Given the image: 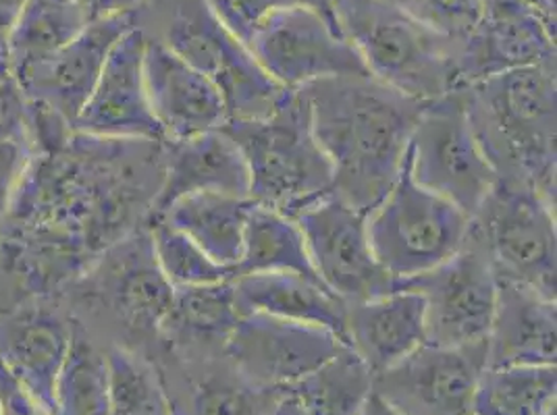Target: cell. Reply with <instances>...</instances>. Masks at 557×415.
I'll return each instance as SVG.
<instances>
[{"mask_svg":"<svg viewBox=\"0 0 557 415\" xmlns=\"http://www.w3.org/2000/svg\"><path fill=\"white\" fill-rule=\"evenodd\" d=\"M90 24L73 0H25L15 24L4 34L11 81L45 63Z\"/></svg>","mask_w":557,"mask_h":415,"instance_id":"obj_26","label":"cell"},{"mask_svg":"<svg viewBox=\"0 0 557 415\" xmlns=\"http://www.w3.org/2000/svg\"><path fill=\"white\" fill-rule=\"evenodd\" d=\"M157 40L219 88L227 121L269 116L287 93L256 63L248 47L221 24L209 0H173L163 36Z\"/></svg>","mask_w":557,"mask_h":415,"instance_id":"obj_7","label":"cell"},{"mask_svg":"<svg viewBox=\"0 0 557 415\" xmlns=\"http://www.w3.org/2000/svg\"><path fill=\"white\" fill-rule=\"evenodd\" d=\"M485 368L487 341L422 343L392 368L372 376V391L401 415H466Z\"/></svg>","mask_w":557,"mask_h":415,"instance_id":"obj_13","label":"cell"},{"mask_svg":"<svg viewBox=\"0 0 557 415\" xmlns=\"http://www.w3.org/2000/svg\"><path fill=\"white\" fill-rule=\"evenodd\" d=\"M412 179L470 218L499 181L472 131L462 88L426 102L406 152Z\"/></svg>","mask_w":557,"mask_h":415,"instance_id":"obj_9","label":"cell"},{"mask_svg":"<svg viewBox=\"0 0 557 415\" xmlns=\"http://www.w3.org/2000/svg\"><path fill=\"white\" fill-rule=\"evenodd\" d=\"M146 227L157 264L173 289L235 278L232 268L216 264L187 235L169 225L164 218H150Z\"/></svg>","mask_w":557,"mask_h":415,"instance_id":"obj_33","label":"cell"},{"mask_svg":"<svg viewBox=\"0 0 557 415\" xmlns=\"http://www.w3.org/2000/svg\"><path fill=\"white\" fill-rule=\"evenodd\" d=\"M557 360V305L527 285L499 280L487 335V368L549 366Z\"/></svg>","mask_w":557,"mask_h":415,"instance_id":"obj_20","label":"cell"},{"mask_svg":"<svg viewBox=\"0 0 557 415\" xmlns=\"http://www.w3.org/2000/svg\"><path fill=\"white\" fill-rule=\"evenodd\" d=\"M202 191L250 198L248 166L223 127L196 138L164 143L163 184L150 218L161 216L180 198Z\"/></svg>","mask_w":557,"mask_h":415,"instance_id":"obj_23","label":"cell"},{"mask_svg":"<svg viewBox=\"0 0 557 415\" xmlns=\"http://www.w3.org/2000/svg\"><path fill=\"white\" fill-rule=\"evenodd\" d=\"M269 415H310V412L306 410V405L300 401L298 394L285 391V394L278 399L275 410Z\"/></svg>","mask_w":557,"mask_h":415,"instance_id":"obj_40","label":"cell"},{"mask_svg":"<svg viewBox=\"0 0 557 415\" xmlns=\"http://www.w3.org/2000/svg\"><path fill=\"white\" fill-rule=\"evenodd\" d=\"M11 84L9 75V61H7V45H4V34L0 32V90Z\"/></svg>","mask_w":557,"mask_h":415,"instance_id":"obj_44","label":"cell"},{"mask_svg":"<svg viewBox=\"0 0 557 415\" xmlns=\"http://www.w3.org/2000/svg\"><path fill=\"white\" fill-rule=\"evenodd\" d=\"M0 415H50L47 407L0 364Z\"/></svg>","mask_w":557,"mask_h":415,"instance_id":"obj_38","label":"cell"},{"mask_svg":"<svg viewBox=\"0 0 557 415\" xmlns=\"http://www.w3.org/2000/svg\"><path fill=\"white\" fill-rule=\"evenodd\" d=\"M543 63H556V32L533 7L527 0H481L479 25L460 48V88L502 71Z\"/></svg>","mask_w":557,"mask_h":415,"instance_id":"obj_17","label":"cell"},{"mask_svg":"<svg viewBox=\"0 0 557 415\" xmlns=\"http://www.w3.org/2000/svg\"><path fill=\"white\" fill-rule=\"evenodd\" d=\"M470 225L472 218L460 208L412 179L406 159L395 184L367 221L372 254L397 285L456 254L468 239Z\"/></svg>","mask_w":557,"mask_h":415,"instance_id":"obj_6","label":"cell"},{"mask_svg":"<svg viewBox=\"0 0 557 415\" xmlns=\"http://www.w3.org/2000/svg\"><path fill=\"white\" fill-rule=\"evenodd\" d=\"M545 25L556 32V0H527Z\"/></svg>","mask_w":557,"mask_h":415,"instance_id":"obj_43","label":"cell"},{"mask_svg":"<svg viewBox=\"0 0 557 415\" xmlns=\"http://www.w3.org/2000/svg\"><path fill=\"white\" fill-rule=\"evenodd\" d=\"M258 273H292L319 280L298 223L273 208L255 204L246 221L235 277Z\"/></svg>","mask_w":557,"mask_h":415,"instance_id":"obj_28","label":"cell"},{"mask_svg":"<svg viewBox=\"0 0 557 415\" xmlns=\"http://www.w3.org/2000/svg\"><path fill=\"white\" fill-rule=\"evenodd\" d=\"M136 13L98 20L86 25L70 45L57 50L15 84L27 106L57 116L73 129L116 40L129 32Z\"/></svg>","mask_w":557,"mask_h":415,"instance_id":"obj_15","label":"cell"},{"mask_svg":"<svg viewBox=\"0 0 557 415\" xmlns=\"http://www.w3.org/2000/svg\"><path fill=\"white\" fill-rule=\"evenodd\" d=\"M472 131L502 181L556 204V63L502 71L462 88Z\"/></svg>","mask_w":557,"mask_h":415,"instance_id":"obj_3","label":"cell"},{"mask_svg":"<svg viewBox=\"0 0 557 415\" xmlns=\"http://www.w3.org/2000/svg\"><path fill=\"white\" fill-rule=\"evenodd\" d=\"M32 154L24 100L11 81L0 90V227Z\"/></svg>","mask_w":557,"mask_h":415,"instance_id":"obj_35","label":"cell"},{"mask_svg":"<svg viewBox=\"0 0 557 415\" xmlns=\"http://www.w3.org/2000/svg\"><path fill=\"white\" fill-rule=\"evenodd\" d=\"M418 24L465 42L481 20V0H387Z\"/></svg>","mask_w":557,"mask_h":415,"instance_id":"obj_36","label":"cell"},{"mask_svg":"<svg viewBox=\"0 0 557 415\" xmlns=\"http://www.w3.org/2000/svg\"><path fill=\"white\" fill-rule=\"evenodd\" d=\"M426 343L424 301L417 291L397 287L372 300L346 303V345L371 369L392 368Z\"/></svg>","mask_w":557,"mask_h":415,"instance_id":"obj_22","label":"cell"},{"mask_svg":"<svg viewBox=\"0 0 557 415\" xmlns=\"http://www.w3.org/2000/svg\"><path fill=\"white\" fill-rule=\"evenodd\" d=\"M557 368L504 366L485 368L472 394L474 415H556Z\"/></svg>","mask_w":557,"mask_h":415,"instance_id":"obj_29","label":"cell"},{"mask_svg":"<svg viewBox=\"0 0 557 415\" xmlns=\"http://www.w3.org/2000/svg\"><path fill=\"white\" fill-rule=\"evenodd\" d=\"M84 277L92 278L94 291L119 323L139 335H161L175 289L157 264L148 227L107 250Z\"/></svg>","mask_w":557,"mask_h":415,"instance_id":"obj_18","label":"cell"},{"mask_svg":"<svg viewBox=\"0 0 557 415\" xmlns=\"http://www.w3.org/2000/svg\"><path fill=\"white\" fill-rule=\"evenodd\" d=\"M242 312L232 280L175 289L173 305L163 324L166 335L180 349H225Z\"/></svg>","mask_w":557,"mask_h":415,"instance_id":"obj_27","label":"cell"},{"mask_svg":"<svg viewBox=\"0 0 557 415\" xmlns=\"http://www.w3.org/2000/svg\"><path fill=\"white\" fill-rule=\"evenodd\" d=\"M144 79L152 115L163 129L164 143L196 138L227 123L225 100L209 77L187 65L161 40L148 36Z\"/></svg>","mask_w":557,"mask_h":415,"instance_id":"obj_19","label":"cell"},{"mask_svg":"<svg viewBox=\"0 0 557 415\" xmlns=\"http://www.w3.org/2000/svg\"><path fill=\"white\" fill-rule=\"evenodd\" d=\"M294 221L302 231L317 277L339 300H372L397 289V282L372 254L369 212L349 206L331 193Z\"/></svg>","mask_w":557,"mask_h":415,"instance_id":"obj_12","label":"cell"},{"mask_svg":"<svg viewBox=\"0 0 557 415\" xmlns=\"http://www.w3.org/2000/svg\"><path fill=\"white\" fill-rule=\"evenodd\" d=\"M424 301L426 343L472 345L487 341L497 300V277L476 232L433 271L399 282Z\"/></svg>","mask_w":557,"mask_h":415,"instance_id":"obj_11","label":"cell"},{"mask_svg":"<svg viewBox=\"0 0 557 415\" xmlns=\"http://www.w3.org/2000/svg\"><path fill=\"white\" fill-rule=\"evenodd\" d=\"M164 143L71 131L36 148L0 227L13 275L47 295L148 225L163 184Z\"/></svg>","mask_w":557,"mask_h":415,"instance_id":"obj_1","label":"cell"},{"mask_svg":"<svg viewBox=\"0 0 557 415\" xmlns=\"http://www.w3.org/2000/svg\"><path fill=\"white\" fill-rule=\"evenodd\" d=\"M109 415H175L154 368L125 347L107 353Z\"/></svg>","mask_w":557,"mask_h":415,"instance_id":"obj_32","label":"cell"},{"mask_svg":"<svg viewBox=\"0 0 557 415\" xmlns=\"http://www.w3.org/2000/svg\"><path fill=\"white\" fill-rule=\"evenodd\" d=\"M144 50L146 32L138 25L116 40L73 131L92 138L164 143L146 92Z\"/></svg>","mask_w":557,"mask_h":415,"instance_id":"obj_16","label":"cell"},{"mask_svg":"<svg viewBox=\"0 0 557 415\" xmlns=\"http://www.w3.org/2000/svg\"><path fill=\"white\" fill-rule=\"evenodd\" d=\"M84 15L88 17V22H98V20H109L116 15H127V13H136L141 0H73Z\"/></svg>","mask_w":557,"mask_h":415,"instance_id":"obj_39","label":"cell"},{"mask_svg":"<svg viewBox=\"0 0 557 415\" xmlns=\"http://www.w3.org/2000/svg\"><path fill=\"white\" fill-rule=\"evenodd\" d=\"M209 4L221 24L244 45L260 22L283 9L310 7L326 15H333V0H209Z\"/></svg>","mask_w":557,"mask_h":415,"instance_id":"obj_37","label":"cell"},{"mask_svg":"<svg viewBox=\"0 0 557 415\" xmlns=\"http://www.w3.org/2000/svg\"><path fill=\"white\" fill-rule=\"evenodd\" d=\"M356 415H401L397 410H394L387 401H383L376 392L371 391V394L367 397V401L362 403L360 412Z\"/></svg>","mask_w":557,"mask_h":415,"instance_id":"obj_41","label":"cell"},{"mask_svg":"<svg viewBox=\"0 0 557 415\" xmlns=\"http://www.w3.org/2000/svg\"><path fill=\"white\" fill-rule=\"evenodd\" d=\"M287 391L300 397L310 415H356L372 391V372L349 349L329 360Z\"/></svg>","mask_w":557,"mask_h":415,"instance_id":"obj_31","label":"cell"},{"mask_svg":"<svg viewBox=\"0 0 557 415\" xmlns=\"http://www.w3.org/2000/svg\"><path fill=\"white\" fill-rule=\"evenodd\" d=\"M25 0H0V32L7 34L9 27L15 24Z\"/></svg>","mask_w":557,"mask_h":415,"instance_id":"obj_42","label":"cell"},{"mask_svg":"<svg viewBox=\"0 0 557 415\" xmlns=\"http://www.w3.org/2000/svg\"><path fill=\"white\" fill-rule=\"evenodd\" d=\"M256 63L287 92L344 75H371L335 15L310 7L271 13L246 42Z\"/></svg>","mask_w":557,"mask_h":415,"instance_id":"obj_10","label":"cell"},{"mask_svg":"<svg viewBox=\"0 0 557 415\" xmlns=\"http://www.w3.org/2000/svg\"><path fill=\"white\" fill-rule=\"evenodd\" d=\"M255 206L250 198L232 193H191L164 210L169 225L187 235L216 264L232 268L239 262L248 214Z\"/></svg>","mask_w":557,"mask_h":415,"instance_id":"obj_25","label":"cell"},{"mask_svg":"<svg viewBox=\"0 0 557 415\" xmlns=\"http://www.w3.org/2000/svg\"><path fill=\"white\" fill-rule=\"evenodd\" d=\"M298 92L333 166V196L371 212L395 184L426 102L395 92L372 75L321 79Z\"/></svg>","mask_w":557,"mask_h":415,"instance_id":"obj_2","label":"cell"},{"mask_svg":"<svg viewBox=\"0 0 557 415\" xmlns=\"http://www.w3.org/2000/svg\"><path fill=\"white\" fill-rule=\"evenodd\" d=\"M52 415H109L107 355L77 324H73L70 355L54 387Z\"/></svg>","mask_w":557,"mask_h":415,"instance_id":"obj_30","label":"cell"},{"mask_svg":"<svg viewBox=\"0 0 557 415\" xmlns=\"http://www.w3.org/2000/svg\"><path fill=\"white\" fill-rule=\"evenodd\" d=\"M73 324L48 307H22L0 320V364L50 415L54 387L70 355Z\"/></svg>","mask_w":557,"mask_h":415,"instance_id":"obj_21","label":"cell"},{"mask_svg":"<svg viewBox=\"0 0 557 415\" xmlns=\"http://www.w3.org/2000/svg\"><path fill=\"white\" fill-rule=\"evenodd\" d=\"M233 287L242 314L258 312L321 326L346 345V301L333 295L321 280L292 273H258L233 278Z\"/></svg>","mask_w":557,"mask_h":415,"instance_id":"obj_24","label":"cell"},{"mask_svg":"<svg viewBox=\"0 0 557 415\" xmlns=\"http://www.w3.org/2000/svg\"><path fill=\"white\" fill-rule=\"evenodd\" d=\"M223 131L246 161L248 196L258 206L296 218L333 193V166L312 134L302 93H285L269 116L227 121Z\"/></svg>","mask_w":557,"mask_h":415,"instance_id":"obj_5","label":"cell"},{"mask_svg":"<svg viewBox=\"0 0 557 415\" xmlns=\"http://www.w3.org/2000/svg\"><path fill=\"white\" fill-rule=\"evenodd\" d=\"M283 394L258 387L230 364V369H214L194 382L189 415H269Z\"/></svg>","mask_w":557,"mask_h":415,"instance_id":"obj_34","label":"cell"},{"mask_svg":"<svg viewBox=\"0 0 557 415\" xmlns=\"http://www.w3.org/2000/svg\"><path fill=\"white\" fill-rule=\"evenodd\" d=\"M333 15L374 79L433 102L460 88L462 45L414 22L387 0H333Z\"/></svg>","mask_w":557,"mask_h":415,"instance_id":"obj_4","label":"cell"},{"mask_svg":"<svg viewBox=\"0 0 557 415\" xmlns=\"http://www.w3.org/2000/svg\"><path fill=\"white\" fill-rule=\"evenodd\" d=\"M344 343L331 330L269 314H242L225 343V357L244 378L287 391L333 360Z\"/></svg>","mask_w":557,"mask_h":415,"instance_id":"obj_14","label":"cell"},{"mask_svg":"<svg viewBox=\"0 0 557 415\" xmlns=\"http://www.w3.org/2000/svg\"><path fill=\"white\" fill-rule=\"evenodd\" d=\"M466 415H474V414H472V412H468V414H466Z\"/></svg>","mask_w":557,"mask_h":415,"instance_id":"obj_45","label":"cell"},{"mask_svg":"<svg viewBox=\"0 0 557 415\" xmlns=\"http://www.w3.org/2000/svg\"><path fill=\"white\" fill-rule=\"evenodd\" d=\"M495 277L527 285L556 300V204L533 187L497 181L472 218Z\"/></svg>","mask_w":557,"mask_h":415,"instance_id":"obj_8","label":"cell"}]
</instances>
